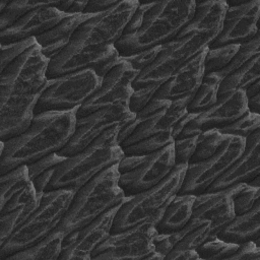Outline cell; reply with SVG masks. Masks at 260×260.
<instances>
[{
    "mask_svg": "<svg viewBox=\"0 0 260 260\" xmlns=\"http://www.w3.org/2000/svg\"><path fill=\"white\" fill-rule=\"evenodd\" d=\"M139 4L137 0L119 1L111 10L95 14L82 23L70 42L92 49L115 45L122 37Z\"/></svg>",
    "mask_w": 260,
    "mask_h": 260,
    "instance_id": "5bb4252c",
    "label": "cell"
},
{
    "mask_svg": "<svg viewBox=\"0 0 260 260\" xmlns=\"http://www.w3.org/2000/svg\"><path fill=\"white\" fill-rule=\"evenodd\" d=\"M229 136H224L217 129H210L199 133L196 147L188 165H196L211 157Z\"/></svg>",
    "mask_w": 260,
    "mask_h": 260,
    "instance_id": "1f68e13d",
    "label": "cell"
},
{
    "mask_svg": "<svg viewBox=\"0 0 260 260\" xmlns=\"http://www.w3.org/2000/svg\"><path fill=\"white\" fill-rule=\"evenodd\" d=\"M240 45H225L217 48H208L204 59V75L222 70L233 59Z\"/></svg>",
    "mask_w": 260,
    "mask_h": 260,
    "instance_id": "d590c367",
    "label": "cell"
},
{
    "mask_svg": "<svg viewBox=\"0 0 260 260\" xmlns=\"http://www.w3.org/2000/svg\"><path fill=\"white\" fill-rule=\"evenodd\" d=\"M165 259L168 260H199V256L195 249H173L169 252Z\"/></svg>",
    "mask_w": 260,
    "mask_h": 260,
    "instance_id": "7dc6e473",
    "label": "cell"
},
{
    "mask_svg": "<svg viewBox=\"0 0 260 260\" xmlns=\"http://www.w3.org/2000/svg\"><path fill=\"white\" fill-rule=\"evenodd\" d=\"M221 80L216 73L205 74L187 106V112L198 114L214 105L218 99L217 94Z\"/></svg>",
    "mask_w": 260,
    "mask_h": 260,
    "instance_id": "f546056e",
    "label": "cell"
},
{
    "mask_svg": "<svg viewBox=\"0 0 260 260\" xmlns=\"http://www.w3.org/2000/svg\"><path fill=\"white\" fill-rule=\"evenodd\" d=\"M258 79H260V54L226 75L219 84L217 95L221 96L237 90L245 91Z\"/></svg>",
    "mask_w": 260,
    "mask_h": 260,
    "instance_id": "f1b7e54d",
    "label": "cell"
},
{
    "mask_svg": "<svg viewBox=\"0 0 260 260\" xmlns=\"http://www.w3.org/2000/svg\"><path fill=\"white\" fill-rule=\"evenodd\" d=\"M52 1H31V0H16L9 1L4 10L0 12V31L10 27L19 18L40 7L48 6Z\"/></svg>",
    "mask_w": 260,
    "mask_h": 260,
    "instance_id": "e575fe53",
    "label": "cell"
},
{
    "mask_svg": "<svg viewBox=\"0 0 260 260\" xmlns=\"http://www.w3.org/2000/svg\"><path fill=\"white\" fill-rule=\"evenodd\" d=\"M77 109L36 115L23 133L1 141L0 175L61 150L75 131Z\"/></svg>",
    "mask_w": 260,
    "mask_h": 260,
    "instance_id": "277c9868",
    "label": "cell"
},
{
    "mask_svg": "<svg viewBox=\"0 0 260 260\" xmlns=\"http://www.w3.org/2000/svg\"><path fill=\"white\" fill-rule=\"evenodd\" d=\"M187 170V165H179L157 185L126 200L114 218L111 235L130 229L152 215L164 211L178 194Z\"/></svg>",
    "mask_w": 260,
    "mask_h": 260,
    "instance_id": "30bf717a",
    "label": "cell"
},
{
    "mask_svg": "<svg viewBox=\"0 0 260 260\" xmlns=\"http://www.w3.org/2000/svg\"><path fill=\"white\" fill-rule=\"evenodd\" d=\"M175 167L173 143L149 154L124 155L118 162V184L131 198L157 185Z\"/></svg>",
    "mask_w": 260,
    "mask_h": 260,
    "instance_id": "8fae6325",
    "label": "cell"
},
{
    "mask_svg": "<svg viewBox=\"0 0 260 260\" xmlns=\"http://www.w3.org/2000/svg\"><path fill=\"white\" fill-rule=\"evenodd\" d=\"M55 6L56 1H52L48 6L29 11L10 27L0 31V43L7 45L24 41L51 29L68 16Z\"/></svg>",
    "mask_w": 260,
    "mask_h": 260,
    "instance_id": "cb8c5ba5",
    "label": "cell"
},
{
    "mask_svg": "<svg viewBox=\"0 0 260 260\" xmlns=\"http://www.w3.org/2000/svg\"><path fill=\"white\" fill-rule=\"evenodd\" d=\"M67 157L62 156L58 154L57 152H53L47 156H44L40 159H38L35 162H31L27 165V171H28V176L30 181L35 180L39 175L42 173L56 168L60 162L65 160Z\"/></svg>",
    "mask_w": 260,
    "mask_h": 260,
    "instance_id": "ee69618b",
    "label": "cell"
},
{
    "mask_svg": "<svg viewBox=\"0 0 260 260\" xmlns=\"http://www.w3.org/2000/svg\"><path fill=\"white\" fill-rule=\"evenodd\" d=\"M119 54L115 45L104 48H87L73 42L49 63L47 79H54L84 69H93L102 78L117 63Z\"/></svg>",
    "mask_w": 260,
    "mask_h": 260,
    "instance_id": "9a60e30c",
    "label": "cell"
},
{
    "mask_svg": "<svg viewBox=\"0 0 260 260\" xmlns=\"http://www.w3.org/2000/svg\"><path fill=\"white\" fill-rule=\"evenodd\" d=\"M245 139L229 136L219 149L208 159L188 165L179 195H201L242 154Z\"/></svg>",
    "mask_w": 260,
    "mask_h": 260,
    "instance_id": "e0dca14e",
    "label": "cell"
},
{
    "mask_svg": "<svg viewBox=\"0 0 260 260\" xmlns=\"http://www.w3.org/2000/svg\"><path fill=\"white\" fill-rule=\"evenodd\" d=\"M247 110L250 113L260 115V93L247 99Z\"/></svg>",
    "mask_w": 260,
    "mask_h": 260,
    "instance_id": "c3c4849f",
    "label": "cell"
},
{
    "mask_svg": "<svg viewBox=\"0 0 260 260\" xmlns=\"http://www.w3.org/2000/svg\"><path fill=\"white\" fill-rule=\"evenodd\" d=\"M196 3L187 0L140 3L115 44L119 56L133 55L173 40L192 19Z\"/></svg>",
    "mask_w": 260,
    "mask_h": 260,
    "instance_id": "3957f363",
    "label": "cell"
},
{
    "mask_svg": "<svg viewBox=\"0 0 260 260\" xmlns=\"http://www.w3.org/2000/svg\"><path fill=\"white\" fill-rule=\"evenodd\" d=\"M124 202L110 208L83 228L65 236L59 260H91L92 251L111 235L116 213Z\"/></svg>",
    "mask_w": 260,
    "mask_h": 260,
    "instance_id": "ffe728a7",
    "label": "cell"
},
{
    "mask_svg": "<svg viewBox=\"0 0 260 260\" xmlns=\"http://www.w3.org/2000/svg\"><path fill=\"white\" fill-rule=\"evenodd\" d=\"M217 238L237 245L260 240V201L251 210L235 215L219 232Z\"/></svg>",
    "mask_w": 260,
    "mask_h": 260,
    "instance_id": "484cf974",
    "label": "cell"
},
{
    "mask_svg": "<svg viewBox=\"0 0 260 260\" xmlns=\"http://www.w3.org/2000/svg\"><path fill=\"white\" fill-rule=\"evenodd\" d=\"M260 174V128L245 139L242 154L205 190L213 193L240 183H249Z\"/></svg>",
    "mask_w": 260,
    "mask_h": 260,
    "instance_id": "7402d4cb",
    "label": "cell"
},
{
    "mask_svg": "<svg viewBox=\"0 0 260 260\" xmlns=\"http://www.w3.org/2000/svg\"><path fill=\"white\" fill-rule=\"evenodd\" d=\"M36 39H27L24 41L12 43V44H1V70L9 65L16 57L22 54L25 50L36 44Z\"/></svg>",
    "mask_w": 260,
    "mask_h": 260,
    "instance_id": "b9f144b4",
    "label": "cell"
},
{
    "mask_svg": "<svg viewBox=\"0 0 260 260\" xmlns=\"http://www.w3.org/2000/svg\"><path fill=\"white\" fill-rule=\"evenodd\" d=\"M30 183L26 166H19L4 175H0V206Z\"/></svg>",
    "mask_w": 260,
    "mask_h": 260,
    "instance_id": "d6a6232c",
    "label": "cell"
},
{
    "mask_svg": "<svg viewBox=\"0 0 260 260\" xmlns=\"http://www.w3.org/2000/svg\"><path fill=\"white\" fill-rule=\"evenodd\" d=\"M75 192L60 189L43 194L40 205L0 246V260L28 248L51 234L66 213Z\"/></svg>",
    "mask_w": 260,
    "mask_h": 260,
    "instance_id": "ba28073f",
    "label": "cell"
},
{
    "mask_svg": "<svg viewBox=\"0 0 260 260\" xmlns=\"http://www.w3.org/2000/svg\"><path fill=\"white\" fill-rule=\"evenodd\" d=\"M244 92H245L246 99H249V98H252L256 94H259L260 93V79L253 82Z\"/></svg>",
    "mask_w": 260,
    "mask_h": 260,
    "instance_id": "681fc988",
    "label": "cell"
},
{
    "mask_svg": "<svg viewBox=\"0 0 260 260\" xmlns=\"http://www.w3.org/2000/svg\"><path fill=\"white\" fill-rule=\"evenodd\" d=\"M139 74L119 56L115 66L102 77L99 89L77 109L76 119L114 105L122 104L128 107L134 91L133 82Z\"/></svg>",
    "mask_w": 260,
    "mask_h": 260,
    "instance_id": "ac0fdd59",
    "label": "cell"
},
{
    "mask_svg": "<svg viewBox=\"0 0 260 260\" xmlns=\"http://www.w3.org/2000/svg\"><path fill=\"white\" fill-rule=\"evenodd\" d=\"M229 189L196 196L192 214L186 226L178 232L179 242L174 249H195L217 237L234 218Z\"/></svg>",
    "mask_w": 260,
    "mask_h": 260,
    "instance_id": "9c48e42d",
    "label": "cell"
},
{
    "mask_svg": "<svg viewBox=\"0 0 260 260\" xmlns=\"http://www.w3.org/2000/svg\"><path fill=\"white\" fill-rule=\"evenodd\" d=\"M199 134L188 136H176L173 141L175 165H187L193 154Z\"/></svg>",
    "mask_w": 260,
    "mask_h": 260,
    "instance_id": "ab89813d",
    "label": "cell"
},
{
    "mask_svg": "<svg viewBox=\"0 0 260 260\" xmlns=\"http://www.w3.org/2000/svg\"><path fill=\"white\" fill-rule=\"evenodd\" d=\"M196 196L191 194H177L164 209L162 215L155 230L159 235H169L181 232L187 224L192 214Z\"/></svg>",
    "mask_w": 260,
    "mask_h": 260,
    "instance_id": "4316f807",
    "label": "cell"
},
{
    "mask_svg": "<svg viewBox=\"0 0 260 260\" xmlns=\"http://www.w3.org/2000/svg\"><path fill=\"white\" fill-rule=\"evenodd\" d=\"M247 99L243 90L218 96L216 103L189 120L177 136H188L217 129L230 124L247 112Z\"/></svg>",
    "mask_w": 260,
    "mask_h": 260,
    "instance_id": "44dd1931",
    "label": "cell"
},
{
    "mask_svg": "<svg viewBox=\"0 0 260 260\" xmlns=\"http://www.w3.org/2000/svg\"><path fill=\"white\" fill-rule=\"evenodd\" d=\"M136 114L125 105L119 104L100 109L91 114L76 119L75 131L68 143L57 153L70 157L80 152L106 131L124 126L134 120Z\"/></svg>",
    "mask_w": 260,
    "mask_h": 260,
    "instance_id": "2e32d148",
    "label": "cell"
},
{
    "mask_svg": "<svg viewBox=\"0 0 260 260\" xmlns=\"http://www.w3.org/2000/svg\"><path fill=\"white\" fill-rule=\"evenodd\" d=\"M160 50H161V46H156L148 50H145L133 55L121 57V58L127 63H129L135 70L141 73L153 63V61L156 59Z\"/></svg>",
    "mask_w": 260,
    "mask_h": 260,
    "instance_id": "7bdbcfd3",
    "label": "cell"
},
{
    "mask_svg": "<svg viewBox=\"0 0 260 260\" xmlns=\"http://www.w3.org/2000/svg\"><path fill=\"white\" fill-rule=\"evenodd\" d=\"M260 259V240L249 241L239 245L237 250L228 260H259Z\"/></svg>",
    "mask_w": 260,
    "mask_h": 260,
    "instance_id": "f6af8a7d",
    "label": "cell"
},
{
    "mask_svg": "<svg viewBox=\"0 0 260 260\" xmlns=\"http://www.w3.org/2000/svg\"><path fill=\"white\" fill-rule=\"evenodd\" d=\"M228 8V1L197 2L192 19L178 35L161 46L153 63L133 82V88L147 84H160L177 69L195 57L217 37Z\"/></svg>",
    "mask_w": 260,
    "mask_h": 260,
    "instance_id": "7a4b0ae2",
    "label": "cell"
},
{
    "mask_svg": "<svg viewBox=\"0 0 260 260\" xmlns=\"http://www.w3.org/2000/svg\"><path fill=\"white\" fill-rule=\"evenodd\" d=\"M258 128H260V115L247 111L244 115L230 124L217 128V131L224 136L241 137L246 139Z\"/></svg>",
    "mask_w": 260,
    "mask_h": 260,
    "instance_id": "8d00e7d4",
    "label": "cell"
},
{
    "mask_svg": "<svg viewBox=\"0 0 260 260\" xmlns=\"http://www.w3.org/2000/svg\"><path fill=\"white\" fill-rule=\"evenodd\" d=\"M259 16L260 0L238 4L228 2L220 32L208 45V48H217L232 44L242 45L251 41L259 34Z\"/></svg>",
    "mask_w": 260,
    "mask_h": 260,
    "instance_id": "d6986e66",
    "label": "cell"
},
{
    "mask_svg": "<svg viewBox=\"0 0 260 260\" xmlns=\"http://www.w3.org/2000/svg\"><path fill=\"white\" fill-rule=\"evenodd\" d=\"M101 82L102 78L90 68L48 80L37 102L35 116L79 108L99 89Z\"/></svg>",
    "mask_w": 260,
    "mask_h": 260,
    "instance_id": "7c38bea8",
    "label": "cell"
},
{
    "mask_svg": "<svg viewBox=\"0 0 260 260\" xmlns=\"http://www.w3.org/2000/svg\"><path fill=\"white\" fill-rule=\"evenodd\" d=\"M118 164L102 171L79 188L57 229L65 236L75 232L110 208L128 200L118 184Z\"/></svg>",
    "mask_w": 260,
    "mask_h": 260,
    "instance_id": "8992f818",
    "label": "cell"
},
{
    "mask_svg": "<svg viewBox=\"0 0 260 260\" xmlns=\"http://www.w3.org/2000/svg\"><path fill=\"white\" fill-rule=\"evenodd\" d=\"M192 95L170 102L152 99L134 120L122 126L117 140L123 149L149 137H164L174 141L184 126L194 116L187 112Z\"/></svg>",
    "mask_w": 260,
    "mask_h": 260,
    "instance_id": "52a82bcc",
    "label": "cell"
},
{
    "mask_svg": "<svg viewBox=\"0 0 260 260\" xmlns=\"http://www.w3.org/2000/svg\"><path fill=\"white\" fill-rule=\"evenodd\" d=\"M92 16L84 13L68 15L51 29L36 37L43 55L50 61L58 56L69 45L78 27Z\"/></svg>",
    "mask_w": 260,
    "mask_h": 260,
    "instance_id": "d4e9b609",
    "label": "cell"
},
{
    "mask_svg": "<svg viewBox=\"0 0 260 260\" xmlns=\"http://www.w3.org/2000/svg\"><path fill=\"white\" fill-rule=\"evenodd\" d=\"M164 211L125 231L110 235L91 253L95 259H136L145 260L154 251L153 240L157 235L155 226Z\"/></svg>",
    "mask_w": 260,
    "mask_h": 260,
    "instance_id": "4fadbf2b",
    "label": "cell"
},
{
    "mask_svg": "<svg viewBox=\"0 0 260 260\" xmlns=\"http://www.w3.org/2000/svg\"><path fill=\"white\" fill-rule=\"evenodd\" d=\"M260 54V35L257 34L251 41L240 45V48L236 55L233 57L231 62L219 72L216 74L223 79L226 75L231 74L248 61H250L253 57Z\"/></svg>",
    "mask_w": 260,
    "mask_h": 260,
    "instance_id": "74e56055",
    "label": "cell"
},
{
    "mask_svg": "<svg viewBox=\"0 0 260 260\" xmlns=\"http://www.w3.org/2000/svg\"><path fill=\"white\" fill-rule=\"evenodd\" d=\"M229 189L233 211L235 215L251 210L259 202L260 187H253L247 183H240Z\"/></svg>",
    "mask_w": 260,
    "mask_h": 260,
    "instance_id": "836d02e7",
    "label": "cell"
},
{
    "mask_svg": "<svg viewBox=\"0 0 260 260\" xmlns=\"http://www.w3.org/2000/svg\"><path fill=\"white\" fill-rule=\"evenodd\" d=\"M121 127L106 131L80 152L60 162L45 193L60 189L76 192L102 171L118 164L124 157L117 140Z\"/></svg>",
    "mask_w": 260,
    "mask_h": 260,
    "instance_id": "5b68a950",
    "label": "cell"
},
{
    "mask_svg": "<svg viewBox=\"0 0 260 260\" xmlns=\"http://www.w3.org/2000/svg\"><path fill=\"white\" fill-rule=\"evenodd\" d=\"M64 238L65 234L56 228L40 242L9 255L5 260H57L62 251Z\"/></svg>",
    "mask_w": 260,
    "mask_h": 260,
    "instance_id": "83f0119b",
    "label": "cell"
},
{
    "mask_svg": "<svg viewBox=\"0 0 260 260\" xmlns=\"http://www.w3.org/2000/svg\"><path fill=\"white\" fill-rule=\"evenodd\" d=\"M159 85L160 84L151 83L139 88H135L132 95L130 96L128 105L129 110L134 114H137L139 111H141L153 99Z\"/></svg>",
    "mask_w": 260,
    "mask_h": 260,
    "instance_id": "60d3db41",
    "label": "cell"
},
{
    "mask_svg": "<svg viewBox=\"0 0 260 260\" xmlns=\"http://www.w3.org/2000/svg\"><path fill=\"white\" fill-rule=\"evenodd\" d=\"M41 199L42 197L25 203L9 212L0 214V246H2L12 233L18 229L38 208Z\"/></svg>",
    "mask_w": 260,
    "mask_h": 260,
    "instance_id": "4dcf8cb0",
    "label": "cell"
},
{
    "mask_svg": "<svg viewBox=\"0 0 260 260\" xmlns=\"http://www.w3.org/2000/svg\"><path fill=\"white\" fill-rule=\"evenodd\" d=\"M50 60L36 43L0 73V139L23 133L35 118L37 102L47 85Z\"/></svg>",
    "mask_w": 260,
    "mask_h": 260,
    "instance_id": "6da1fadb",
    "label": "cell"
},
{
    "mask_svg": "<svg viewBox=\"0 0 260 260\" xmlns=\"http://www.w3.org/2000/svg\"><path fill=\"white\" fill-rule=\"evenodd\" d=\"M238 247L237 244L224 242L216 237L202 243L196 248V251L201 260H228Z\"/></svg>",
    "mask_w": 260,
    "mask_h": 260,
    "instance_id": "f35d334b",
    "label": "cell"
},
{
    "mask_svg": "<svg viewBox=\"0 0 260 260\" xmlns=\"http://www.w3.org/2000/svg\"><path fill=\"white\" fill-rule=\"evenodd\" d=\"M208 47L177 69L160 83L153 99L175 102L194 94L204 76V59Z\"/></svg>",
    "mask_w": 260,
    "mask_h": 260,
    "instance_id": "603a6c76",
    "label": "cell"
},
{
    "mask_svg": "<svg viewBox=\"0 0 260 260\" xmlns=\"http://www.w3.org/2000/svg\"><path fill=\"white\" fill-rule=\"evenodd\" d=\"M119 3V0H91L87 1L83 10L84 14H100L111 10Z\"/></svg>",
    "mask_w": 260,
    "mask_h": 260,
    "instance_id": "bcb514c9",
    "label": "cell"
}]
</instances>
